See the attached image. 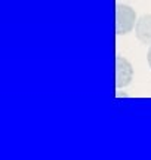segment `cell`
Masks as SVG:
<instances>
[{"mask_svg":"<svg viewBox=\"0 0 151 160\" xmlns=\"http://www.w3.org/2000/svg\"><path fill=\"white\" fill-rule=\"evenodd\" d=\"M147 61H148V65H150V68H151V46H150V49H148V55H147Z\"/></svg>","mask_w":151,"mask_h":160,"instance_id":"4","label":"cell"},{"mask_svg":"<svg viewBox=\"0 0 151 160\" xmlns=\"http://www.w3.org/2000/svg\"><path fill=\"white\" fill-rule=\"evenodd\" d=\"M134 79V67L126 58L117 55L116 57V86L126 88L130 85V82Z\"/></svg>","mask_w":151,"mask_h":160,"instance_id":"2","label":"cell"},{"mask_svg":"<svg viewBox=\"0 0 151 160\" xmlns=\"http://www.w3.org/2000/svg\"><path fill=\"white\" fill-rule=\"evenodd\" d=\"M135 34L141 43L151 45V15H142L139 19H136Z\"/></svg>","mask_w":151,"mask_h":160,"instance_id":"3","label":"cell"},{"mask_svg":"<svg viewBox=\"0 0 151 160\" xmlns=\"http://www.w3.org/2000/svg\"><path fill=\"white\" fill-rule=\"evenodd\" d=\"M136 13L128 5L116 6V33L119 36H124L135 28Z\"/></svg>","mask_w":151,"mask_h":160,"instance_id":"1","label":"cell"}]
</instances>
